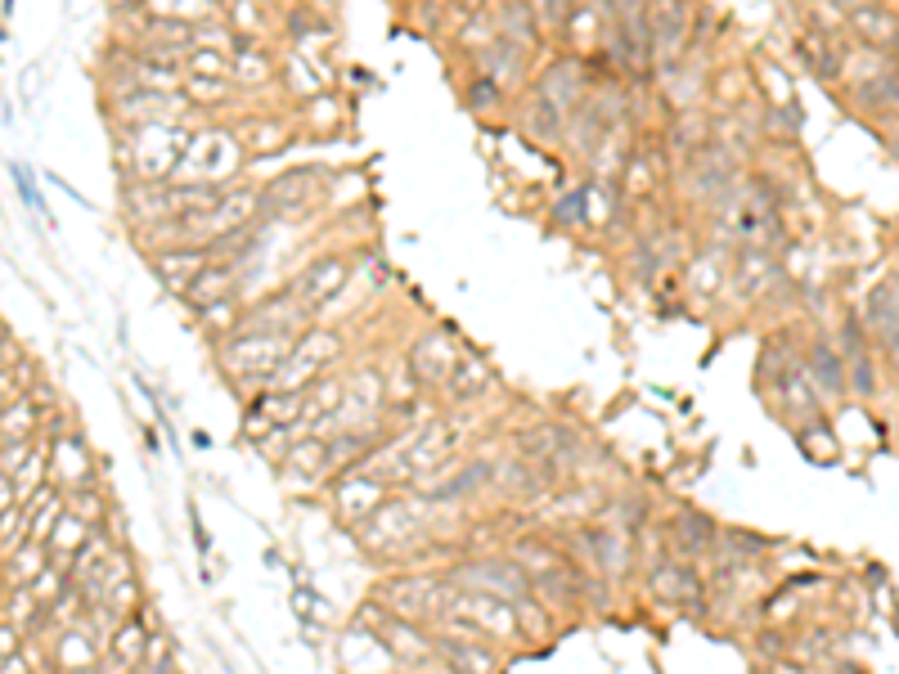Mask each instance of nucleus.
<instances>
[{"mask_svg":"<svg viewBox=\"0 0 899 674\" xmlns=\"http://www.w3.org/2000/svg\"><path fill=\"white\" fill-rule=\"evenodd\" d=\"M293 144V127L289 122H270V118H257L248 122V153H279Z\"/></svg>","mask_w":899,"mask_h":674,"instance_id":"nucleus-33","label":"nucleus"},{"mask_svg":"<svg viewBox=\"0 0 899 674\" xmlns=\"http://www.w3.org/2000/svg\"><path fill=\"white\" fill-rule=\"evenodd\" d=\"M185 77H216V81H230V54L225 50H207V45H194L189 59H185Z\"/></svg>","mask_w":899,"mask_h":674,"instance_id":"nucleus-35","label":"nucleus"},{"mask_svg":"<svg viewBox=\"0 0 899 674\" xmlns=\"http://www.w3.org/2000/svg\"><path fill=\"white\" fill-rule=\"evenodd\" d=\"M665 522V544H670V557H680V562H711L715 553V540H719V522L702 509H674Z\"/></svg>","mask_w":899,"mask_h":674,"instance_id":"nucleus-15","label":"nucleus"},{"mask_svg":"<svg viewBox=\"0 0 899 674\" xmlns=\"http://www.w3.org/2000/svg\"><path fill=\"white\" fill-rule=\"evenodd\" d=\"M112 10H122V6H144V0H108Z\"/></svg>","mask_w":899,"mask_h":674,"instance_id":"nucleus-42","label":"nucleus"},{"mask_svg":"<svg viewBox=\"0 0 899 674\" xmlns=\"http://www.w3.org/2000/svg\"><path fill=\"white\" fill-rule=\"evenodd\" d=\"M851 6H859V0H851Z\"/></svg>","mask_w":899,"mask_h":674,"instance_id":"nucleus-43","label":"nucleus"},{"mask_svg":"<svg viewBox=\"0 0 899 674\" xmlns=\"http://www.w3.org/2000/svg\"><path fill=\"white\" fill-rule=\"evenodd\" d=\"M445 576L441 572H397L387 576L382 585H373V602L387 607L391 616H405V621H419V626H436L441 621V607H445Z\"/></svg>","mask_w":899,"mask_h":674,"instance_id":"nucleus-5","label":"nucleus"},{"mask_svg":"<svg viewBox=\"0 0 899 674\" xmlns=\"http://www.w3.org/2000/svg\"><path fill=\"white\" fill-rule=\"evenodd\" d=\"M189 122H149V127H127L118 140L122 166L131 181H172L181 172V157L189 149Z\"/></svg>","mask_w":899,"mask_h":674,"instance_id":"nucleus-3","label":"nucleus"},{"mask_svg":"<svg viewBox=\"0 0 899 674\" xmlns=\"http://www.w3.org/2000/svg\"><path fill=\"white\" fill-rule=\"evenodd\" d=\"M432 509L436 499H427L423 490H391L351 535L369 557H410V553H423L432 540V518H427Z\"/></svg>","mask_w":899,"mask_h":674,"instance_id":"nucleus-1","label":"nucleus"},{"mask_svg":"<svg viewBox=\"0 0 899 674\" xmlns=\"http://www.w3.org/2000/svg\"><path fill=\"white\" fill-rule=\"evenodd\" d=\"M243 153H248V149H243V140H239L235 131L203 127V131L189 135V149H185V157H181V172H176V176H185V181H194V185H230V181L239 176V166L248 162Z\"/></svg>","mask_w":899,"mask_h":674,"instance_id":"nucleus-6","label":"nucleus"},{"mask_svg":"<svg viewBox=\"0 0 899 674\" xmlns=\"http://www.w3.org/2000/svg\"><path fill=\"white\" fill-rule=\"evenodd\" d=\"M455 589H477V594H495L503 602H522L531 598V576L518 567V562L509 557V548L503 553H473L464 548L450 567L441 572Z\"/></svg>","mask_w":899,"mask_h":674,"instance_id":"nucleus-4","label":"nucleus"},{"mask_svg":"<svg viewBox=\"0 0 899 674\" xmlns=\"http://www.w3.org/2000/svg\"><path fill=\"white\" fill-rule=\"evenodd\" d=\"M490 14H495V32L499 36H509V41H518L527 50L544 45V28H540V19L531 10V0H495Z\"/></svg>","mask_w":899,"mask_h":674,"instance_id":"nucleus-27","label":"nucleus"},{"mask_svg":"<svg viewBox=\"0 0 899 674\" xmlns=\"http://www.w3.org/2000/svg\"><path fill=\"white\" fill-rule=\"evenodd\" d=\"M805 369H810V373H814L823 387H846V378H841V369H846V365H841V360H836L827 347H814Z\"/></svg>","mask_w":899,"mask_h":674,"instance_id":"nucleus-38","label":"nucleus"},{"mask_svg":"<svg viewBox=\"0 0 899 674\" xmlns=\"http://www.w3.org/2000/svg\"><path fill=\"white\" fill-rule=\"evenodd\" d=\"M347 284H351V261H347V257H315V261H306V265L289 279V293L315 315V311L328 306L333 297H343Z\"/></svg>","mask_w":899,"mask_h":674,"instance_id":"nucleus-14","label":"nucleus"},{"mask_svg":"<svg viewBox=\"0 0 899 674\" xmlns=\"http://www.w3.org/2000/svg\"><path fill=\"white\" fill-rule=\"evenodd\" d=\"M661 144H665V153L674 157V172H680V166H684L689 157H697L706 144H715V122H711V112H702V108L674 112V118L665 122Z\"/></svg>","mask_w":899,"mask_h":674,"instance_id":"nucleus-21","label":"nucleus"},{"mask_svg":"<svg viewBox=\"0 0 899 674\" xmlns=\"http://www.w3.org/2000/svg\"><path fill=\"white\" fill-rule=\"evenodd\" d=\"M490 494H499L503 503H535V499L549 494V481H544L540 464H531V459L518 455V449H509V455L495 464V486H490Z\"/></svg>","mask_w":899,"mask_h":674,"instance_id":"nucleus-20","label":"nucleus"},{"mask_svg":"<svg viewBox=\"0 0 899 674\" xmlns=\"http://www.w3.org/2000/svg\"><path fill=\"white\" fill-rule=\"evenodd\" d=\"M459 356L464 351L455 343V333H450V328H432V333L414 337V347L405 351V365H410V373H414V382L423 391H441L450 382V373H455Z\"/></svg>","mask_w":899,"mask_h":674,"instance_id":"nucleus-13","label":"nucleus"},{"mask_svg":"<svg viewBox=\"0 0 899 674\" xmlns=\"http://www.w3.org/2000/svg\"><path fill=\"white\" fill-rule=\"evenodd\" d=\"M387 378L378 365H356L343 373V405H337V432L343 427H387Z\"/></svg>","mask_w":899,"mask_h":674,"instance_id":"nucleus-10","label":"nucleus"},{"mask_svg":"<svg viewBox=\"0 0 899 674\" xmlns=\"http://www.w3.org/2000/svg\"><path fill=\"white\" fill-rule=\"evenodd\" d=\"M728 279L743 297H760L773 279H778V261L769 248H734V265H728Z\"/></svg>","mask_w":899,"mask_h":674,"instance_id":"nucleus-26","label":"nucleus"},{"mask_svg":"<svg viewBox=\"0 0 899 674\" xmlns=\"http://www.w3.org/2000/svg\"><path fill=\"white\" fill-rule=\"evenodd\" d=\"M387 494H391V486H387L369 464H356V468H343V472H333V477H328L333 518L343 522L347 531H356Z\"/></svg>","mask_w":899,"mask_h":674,"instance_id":"nucleus-11","label":"nucleus"},{"mask_svg":"<svg viewBox=\"0 0 899 674\" xmlns=\"http://www.w3.org/2000/svg\"><path fill=\"white\" fill-rule=\"evenodd\" d=\"M207 265H212L207 248H162V252H153V274L162 279V289L176 293V297H185V289Z\"/></svg>","mask_w":899,"mask_h":674,"instance_id":"nucleus-24","label":"nucleus"},{"mask_svg":"<svg viewBox=\"0 0 899 674\" xmlns=\"http://www.w3.org/2000/svg\"><path fill=\"white\" fill-rule=\"evenodd\" d=\"M279 477H284L289 490H315V486H328L333 477V459H328V441L324 436H293L284 464L274 468Z\"/></svg>","mask_w":899,"mask_h":674,"instance_id":"nucleus-17","label":"nucleus"},{"mask_svg":"<svg viewBox=\"0 0 899 674\" xmlns=\"http://www.w3.org/2000/svg\"><path fill=\"white\" fill-rule=\"evenodd\" d=\"M64 656H68V661H64L68 670H90V665H95V648H90V643H77V639L64 643Z\"/></svg>","mask_w":899,"mask_h":674,"instance_id":"nucleus-41","label":"nucleus"},{"mask_svg":"<svg viewBox=\"0 0 899 674\" xmlns=\"http://www.w3.org/2000/svg\"><path fill=\"white\" fill-rule=\"evenodd\" d=\"M220 19L235 28V36H248V41H261L266 32L261 0H220Z\"/></svg>","mask_w":899,"mask_h":674,"instance_id":"nucleus-31","label":"nucleus"},{"mask_svg":"<svg viewBox=\"0 0 899 674\" xmlns=\"http://www.w3.org/2000/svg\"><path fill=\"white\" fill-rule=\"evenodd\" d=\"M270 427H293V432H302V391H274V387H266L261 396H252L248 401Z\"/></svg>","mask_w":899,"mask_h":674,"instance_id":"nucleus-29","label":"nucleus"},{"mask_svg":"<svg viewBox=\"0 0 899 674\" xmlns=\"http://www.w3.org/2000/svg\"><path fill=\"white\" fill-rule=\"evenodd\" d=\"M144 10L153 19H181L189 28H203L220 19V0H144Z\"/></svg>","mask_w":899,"mask_h":674,"instance_id":"nucleus-30","label":"nucleus"},{"mask_svg":"<svg viewBox=\"0 0 899 674\" xmlns=\"http://www.w3.org/2000/svg\"><path fill=\"white\" fill-rule=\"evenodd\" d=\"M589 86H594V73H589V59H581V54H557V59H549L544 64V73L535 77V95L540 99H549L553 108H562V112H572L585 95H589Z\"/></svg>","mask_w":899,"mask_h":674,"instance_id":"nucleus-16","label":"nucleus"},{"mask_svg":"<svg viewBox=\"0 0 899 674\" xmlns=\"http://www.w3.org/2000/svg\"><path fill=\"white\" fill-rule=\"evenodd\" d=\"M693 23H697L693 0H648V36H652L657 68H670L684 59L689 41H693Z\"/></svg>","mask_w":899,"mask_h":674,"instance_id":"nucleus-12","label":"nucleus"},{"mask_svg":"<svg viewBox=\"0 0 899 674\" xmlns=\"http://www.w3.org/2000/svg\"><path fill=\"white\" fill-rule=\"evenodd\" d=\"M432 634H436V665L445 674H499L495 643L477 634H455V630H432Z\"/></svg>","mask_w":899,"mask_h":674,"instance_id":"nucleus-18","label":"nucleus"},{"mask_svg":"<svg viewBox=\"0 0 899 674\" xmlns=\"http://www.w3.org/2000/svg\"><path fill=\"white\" fill-rule=\"evenodd\" d=\"M279 81H284L297 99H315V95H324V86H319V77L306 68V54L302 50H293L289 59H284V73H279Z\"/></svg>","mask_w":899,"mask_h":674,"instance_id":"nucleus-34","label":"nucleus"},{"mask_svg":"<svg viewBox=\"0 0 899 674\" xmlns=\"http://www.w3.org/2000/svg\"><path fill=\"white\" fill-rule=\"evenodd\" d=\"M293 347H297L293 333H235V337H225L220 347H212V356H216L220 373L252 401L266 391L270 373L293 356Z\"/></svg>","mask_w":899,"mask_h":674,"instance_id":"nucleus-2","label":"nucleus"},{"mask_svg":"<svg viewBox=\"0 0 899 674\" xmlns=\"http://www.w3.org/2000/svg\"><path fill=\"white\" fill-rule=\"evenodd\" d=\"M719 279H724V270L715 265V257H706V261H702V257H693V265H689V289H693V293H702V284H706V289H715Z\"/></svg>","mask_w":899,"mask_h":674,"instance_id":"nucleus-39","label":"nucleus"},{"mask_svg":"<svg viewBox=\"0 0 899 674\" xmlns=\"http://www.w3.org/2000/svg\"><path fill=\"white\" fill-rule=\"evenodd\" d=\"M562 127H567V112L553 108L549 99H540L535 90L527 95V108H522V135L535 140L540 149H557L562 144Z\"/></svg>","mask_w":899,"mask_h":674,"instance_id":"nucleus-28","label":"nucleus"},{"mask_svg":"<svg viewBox=\"0 0 899 674\" xmlns=\"http://www.w3.org/2000/svg\"><path fill=\"white\" fill-rule=\"evenodd\" d=\"M239 284H243V265H230V261H212L194 284L185 289V306L198 315V311H207V306H216V302H235L239 297Z\"/></svg>","mask_w":899,"mask_h":674,"instance_id":"nucleus-23","label":"nucleus"},{"mask_svg":"<svg viewBox=\"0 0 899 674\" xmlns=\"http://www.w3.org/2000/svg\"><path fill=\"white\" fill-rule=\"evenodd\" d=\"M553 225H557V230H585V225H589V185L572 189L567 198L553 207Z\"/></svg>","mask_w":899,"mask_h":674,"instance_id":"nucleus-36","label":"nucleus"},{"mask_svg":"<svg viewBox=\"0 0 899 674\" xmlns=\"http://www.w3.org/2000/svg\"><path fill=\"white\" fill-rule=\"evenodd\" d=\"M324 189V172L319 166H289V172H279L266 189H261V216H293L302 211L315 194Z\"/></svg>","mask_w":899,"mask_h":674,"instance_id":"nucleus-19","label":"nucleus"},{"mask_svg":"<svg viewBox=\"0 0 899 674\" xmlns=\"http://www.w3.org/2000/svg\"><path fill=\"white\" fill-rule=\"evenodd\" d=\"M680 181H684V189H689V198L693 203H706L711 211H719L728 198L738 194V157L728 153V149H719V144H706L697 157H689L684 166H680Z\"/></svg>","mask_w":899,"mask_h":674,"instance_id":"nucleus-9","label":"nucleus"},{"mask_svg":"<svg viewBox=\"0 0 899 674\" xmlns=\"http://www.w3.org/2000/svg\"><path fill=\"white\" fill-rule=\"evenodd\" d=\"M337 365H343V333H333V328H306V333L297 337L293 356L270 373L266 387H274V391H306L315 378L333 373Z\"/></svg>","mask_w":899,"mask_h":674,"instance_id":"nucleus-7","label":"nucleus"},{"mask_svg":"<svg viewBox=\"0 0 899 674\" xmlns=\"http://www.w3.org/2000/svg\"><path fill=\"white\" fill-rule=\"evenodd\" d=\"M643 589L657 607L665 611H684V616H702L706 602H711V580L702 576L697 562H680V557H665L643 576Z\"/></svg>","mask_w":899,"mask_h":674,"instance_id":"nucleus-8","label":"nucleus"},{"mask_svg":"<svg viewBox=\"0 0 899 674\" xmlns=\"http://www.w3.org/2000/svg\"><path fill=\"white\" fill-rule=\"evenodd\" d=\"M181 95L194 104V112H207V108H225L235 99V86L230 81H216V77H185L181 81Z\"/></svg>","mask_w":899,"mask_h":674,"instance_id":"nucleus-32","label":"nucleus"},{"mask_svg":"<svg viewBox=\"0 0 899 674\" xmlns=\"http://www.w3.org/2000/svg\"><path fill=\"white\" fill-rule=\"evenodd\" d=\"M490 387H495V369H490L481 356L464 351L459 365H455V373H450V382L441 387V396H445L450 405H477V401H486Z\"/></svg>","mask_w":899,"mask_h":674,"instance_id":"nucleus-25","label":"nucleus"},{"mask_svg":"<svg viewBox=\"0 0 899 674\" xmlns=\"http://www.w3.org/2000/svg\"><path fill=\"white\" fill-rule=\"evenodd\" d=\"M527 54H531L527 45H518L509 36H495L490 45L477 50V73L490 77L499 90H518L527 77Z\"/></svg>","mask_w":899,"mask_h":674,"instance_id":"nucleus-22","label":"nucleus"},{"mask_svg":"<svg viewBox=\"0 0 899 674\" xmlns=\"http://www.w3.org/2000/svg\"><path fill=\"white\" fill-rule=\"evenodd\" d=\"M503 95H509V90H499L490 77H473L468 86H464V104L473 108V112H481V118H495V112L503 108Z\"/></svg>","mask_w":899,"mask_h":674,"instance_id":"nucleus-37","label":"nucleus"},{"mask_svg":"<svg viewBox=\"0 0 899 674\" xmlns=\"http://www.w3.org/2000/svg\"><path fill=\"white\" fill-rule=\"evenodd\" d=\"M289 32H293V41H306L311 32H324V23H319L311 10H293V14H289Z\"/></svg>","mask_w":899,"mask_h":674,"instance_id":"nucleus-40","label":"nucleus"}]
</instances>
